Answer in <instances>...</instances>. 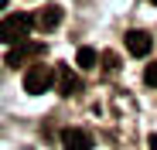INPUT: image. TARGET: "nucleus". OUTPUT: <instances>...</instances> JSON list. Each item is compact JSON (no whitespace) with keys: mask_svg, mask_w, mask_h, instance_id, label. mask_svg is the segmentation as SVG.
<instances>
[{"mask_svg":"<svg viewBox=\"0 0 157 150\" xmlns=\"http://www.w3.org/2000/svg\"><path fill=\"white\" fill-rule=\"evenodd\" d=\"M31 17L28 14H7L4 21H0V41H4V44H24V41H28V34H31Z\"/></svg>","mask_w":157,"mask_h":150,"instance_id":"f257e3e1","label":"nucleus"},{"mask_svg":"<svg viewBox=\"0 0 157 150\" xmlns=\"http://www.w3.org/2000/svg\"><path fill=\"white\" fill-rule=\"evenodd\" d=\"M55 79H58V72L51 65H44V62H38V65H31L28 72H24V89H28L31 96H41V92H48L51 85H55Z\"/></svg>","mask_w":157,"mask_h":150,"instance_id":"f03ea898","label":"nucleus"},{"mask_svg":"<svg viewBox=\"0 0 157 150\" xmlns=\"http://www.w3.org/2000/svg\"><path fill=\"white\" fill-rule=\"evenodd\" d=\"M41 55H44V44H31V41H24V44H17L14 51L7 55V65H10V68H17V65L31 62V58H41Z\"/></svg>","mask_w":157,"mask_h":150,"instance_id":"7ed1b4c3","label":"nucleus"},{"mask_svg":"<svg viewBox=\"0 0 157 150\" xmlns=\"http://www.w3.org/2000/svg\"><path fill=\"white\" fill-rule=\"evenodd\" d=\"M62 147L65 150H92V137L78 126H68V130H62Z\"/></svg>","mask_w":157,"mask_h":150,"instance_id":"20e7f679","label":"nucleus"},{"mask_svg":"<svg viewBox=\"0 0 157 150\" xmlns=\"http://www.w3.org/2000/svg\"><path fill=\"white\" fill-rule=\"evenodd\" d=\"M150 34L147 31H126V51L130 55H137V58H144V55H150Z\"/></svg>","mask_w":157,"mask_h":150,"instance_id":"39448f33","label":"nucleus"},{"mask_svg":"<svg viewBox=\"0 0 157 150\" xmlns=\"http://www.w3.org/2000/svg\"><path fill=\"white\" fill-rule=\"evenodd\" d=\"M58 92L62 96H78L82 92V79L72 68H58Z\"/></svg>","mask_w":157,"mask_h":150,"instance_id":"423d86ee","label":"nucleus"},{"mask_svg":"<svg viewBox=\"0 0 157 150\" xmlns=\"http://www.w3.org/2000/svg\"><path fill=\"white\" fill-rule=\"evenodd\" d=\"M34 24H38L41 31H51V28H58V24H62V7H55V4H51V7H44V10H38V17H34Z\"/></svg>","mask_w":157,"mask_h":150,"instance_id":"0eeeda50","label":"nucleus"},{"mask_svg":"<svg viewBox=\"0 0 157 150\" xmlns=\"http://www.w3.org/2000/svg\"><path fill=\"white\" fill-rule=\"evenodd\" d=\"M75 62H78V68H96L99 55L92 51V48H78V55H75Z\"/></svg>","mask_w":157,"mask_h":150,"instance_id":"6e6552de","label":"nucleus"},{"mask_svg":"<svg viewBox=\"0 0 157 150\" xmlns=\"http://www.w3.org/2000/svg\"><path fill=\"white\" fill-rule=\"evenodd\" d=\"M144 82L157 89V62H150V65H147V72H144Z\"/></svg>","mask_w":157,"mask_h":150,"instance_id":"1a4fd4ad","label":"nucleus"},{"mask_svg":"<svg viewBox=\"0 0 157 150\" xmlns=\"http://www.w3.org/2000/svg\"><path fill=\"white\" fill-rule=\"evenodd\" d=\"M102 62H106V68H109V72H116V68H120V58H116L113 51H106V55H102Z\"/></svg>","mask_w":157,"mask_h":150,"instance_id":"9d476101","label":"nucleus"},{"mask_svg":"<svg viewBox=\"0 0 157 150\" xmlns=\"http://www.w3.org/2000/svg\"><path fill=\"white\" fill-rule=\"evenodd\" d=\"M147 150H157V137H150V140H147Z\"/></svg>","mask_w":157,"mask_h":150,"instance_id":"9b49d317","label":"nucleus"},{"mask_svg":"<svg viewBox=\"0 0 157 150\" xmlns=\"http://www.w3.org/2000/svg\"><path fill=\"white\" fill-rule=\"evenodd\" d=\"M4 7H7V0H0V10H4Z\"/></svg>","mask_w":157,"mask_h":150,"instance_id":"f8f14e48","label":"nucleus"},{"mask_svg":"<svg viewBox=\"0 0 157 150\" xmlns=\"http://www.w3.org/2000/svg\"><path fill=\"white\" fill-rule=\"evenodd\" d=\"M150 4H154V7H157V0H150Z\"/></svg>","mask_w":157,"mask_h":150,"instance_id":"ddd939ff","label":"nucleus"}]
</instances>
